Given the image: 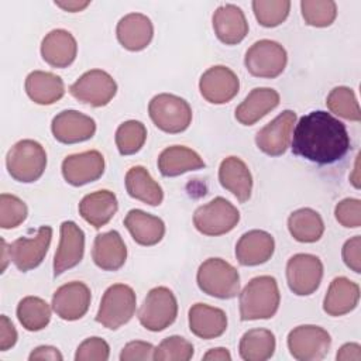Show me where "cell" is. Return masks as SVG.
Segmentation results:
<instances>
[{
	"label": "cell",
	"instance_id": "obj_1",
	"mask_svg": "<svg viewBox=\"0 0 361 361\" xmlns=\"http://www.w3.org/2000/svg\"><path fill=\"white\" fill-rule=\"evenodd\" d=\"M347 127L327 111H310L300 117L292 137V152L326 165L341 159L350 149Z\"/></svg>",
	"mask_w": 361,
	"mask_h": 361
},
{
	"label": "cell",
	"instance_id": "obj_2",
	"mask_svg": "<svg viewBox=\"0 0 361 361\" xmlns=\"http://www.w3.org/2000/svg\"><path fill=\"white\" fill-rule=\"evenodd\" d=\"M279 302L276 279L269 275L255 276L240 292L241 320L271 319L278 312Z\"/></svg>",
	"mask_w": 361,
	"mask_h": 361
},
{
	"label": "cell",
	"instance_id": "obj_3",
	"mask_svg": "<svg viewBox=\"0 0 361 361\" xmlns=\"http://www.w3.org/2000/svg\"><path fill=\"white\" fill-rule=\"evenodd\" d=\"M196 282L200 290L219 299H231L240 293L238 271L221 258H207L196 274Z\"/></svg>",
	"mask_w": 361,
	"mask_h": 361
},
{
	"label": "cell",
	"instance_id": "obj_4",
	"mask_svg": "<svg viewBox=\"0 0 361 361\" xmlns=\"http://www.w3.org/2000/svg\"><path fill=\"white\" fill-rule=\"evenodd\" d=\"M6 166L14 180L31 183L38 180L47 166V152L34 140H21L7 152Z\"/></svg>",
	"mask_w": 361,
	"mask_h": 361
},
{
	"label": "cell",
	"instance_id": "obj_5",
	"mask_svg": "<svg viewBox=\"0 0 361 361\" xmlns=\"http://www.w3.org/2000/svg\"><path fill=\"white\" fill-rule=\"evenodd\" d=\"M135 292L126 283H114L102 296L96 322L110 330L128 323L135 313Z\"/></svg>",
	"mask_w": 361,
	"mask_h": 361
},
{
	"label": "cell",
	"instance_id": "obj_6",
	"mask_svg": "<svg viewBox=\"0 0 361 361\" xmlns=\"http://www.w3.org/2000/svg\"><path fill=\"white\" fill-rule=\"evenodd\" d=\"M148 114L159 130L169 134L182 133L192 123V109L189 103L171 93L154 96L148 104Z\"/></svg>",
	"mask_w": 361,
	"mask_h": 361
},
{
	"label": "cell",
	"instance_id": "obj_7",
	"mask_svg": "<svg viewBox=\"0 0 361 361\" xmlns=\"http://www.w3.org/2000/svg\"><path fill=\"white\" fill-rule=\"evenodd\" d=\"M178 316V302L173 292L166 286L152 288L140 310L138 320L149 331H162L169 327Z\"/></svg>",
	"mask_w": 361,
	"mask_h": 361
},
{
	"label": "cell",
	"instance_id": "obj_8",
	"mask_svg": "<svg viewBox=\"0 0 361 361\" xmlns=\"http://www.w3.org/2000/svg\"><path fill=\"white\" fill-rule=\"evenodd\" d=\"M288 62L285 48L272 39H259L245 52L244 63L247 71L255 78L274 79L279 76Z\"/></svg>",
	"mask_w": 361,
	"mask_h": 361
},
{
	"label": "cell",
	"instance_id": "obj_9",
	"mask_svg": "<svg viewBox=\"0 0 361 361\" xmlns=\"http://www.w3.org/2000/svg\"><path fill=\"white\" fill-rule=\"evenodd\" d=\"M240 221V212L227 199L219 196L197 207L193 224L204 235H221L231 231Z\"/></svg>",
	"mask_w": 361,
	"mask_h": 361
},
{
	"label": "cell",
	"instance_id": "obj_10",
	"mask_svg": "<svg viewBox=\"0 0 361 361\" xmlns=\"http://www.w3.org/2000/svg\"><path fill=\"white\" fill-rule=\"evenodd\" d=\"M331 337L320 326H298L288 334V348L293 358L299 361L323 360L330 350Z\"/></svg>",
	"mask_w": 361,
	"mask_h": 361
},
{
	"label": "cell",
	"instance_id": "obj_11",
	"mask_svg": "<svg viewBox=\"0 0 361 361\" xmlns=\"http://www.w3.org/2000/svg\"><path fill=\"white\" fill-rule=\"evenodd\" d=\"M69 92L80 103L102 107L109 104L116 96L117 83L106 71L92 69L72 83Z\"/></svg>",
	"mask_w": 361,
	"mask_h": 361
},
{
	"label": "cell",
	"instance_id": "obj_12",
	"mask_svg": "<svg viewBox=\"0 0 361 361\" xmlns=\"http://www.w3.org/2000/svg\"><path fill=\"white\" fill-rule=\"evenodd\" d=\"M323 278V264L313 254H295L286 264V281L289 289L298 296L316 292Z\"/></svg>",
	"mask_w": 361,
	"mask_h": 361
},
{
	"label": "cell",
	"instance_id": "obj_13",
	"mask_svg": "<svg viewBox=\"0 0 361 361\" xmlns=\"http://www.w3.org/2000/svg\"><path fill=\"white\" fill-rule=\"evenodd\" d=\"M52 238V227L41 226L35 235L20 237L8 245V257L23 272L37 268L45 258Z\"/></svg>",
	"mask_w": 361,
	"mask_h": 361
},
{
	"label": "cell",
	"instance_id": "obj_14",
	"mask_svg": "<svg viewBox=\"0 0 361 361\" xmlns=\"http://www.w3.org/2000/svg\"><path fill=\"white\" fill-rule=\"evenodd\" d=\"M295 123L296 113L292 110H283L257 133V147L264 154L271 157H279L285 154L290 144Z\"/></svg>",
	"mask_w": 361,
	"mask_h": 361
},
{
	"label": "cell",
	"instance_id": "obj_15",
	"mask_svg": "<svg viewBox=\"0 0 361 361\" xmlns=\"http://www.w3.org/2000/svg\"><path fill=\"white\" fill-rule=\"evenodd\" d=\"M240 89L237 75L224 65L209 68L199 80V90L203 99L213 104H224L234 99Z\"/></svg>",
	"mask_w": 361,
	"mask_h": 361
},
{
	"label": "cell",
	"instance_id": "obj_16",
	"mask_svg": "<svg viewBox=\"0 0 361 361\" xmlns=\"http://www.w3.org/2000/svg\"><path fill=\"white\" fill-rule=\"evenodd\" d=\"M92 300L90 289L86 283L73 281L59 286L52 295V309L63 320L73 322L86 314Z\"/></svg>",
	"mask_w": 361,
	"mask_h": 361
},
{
	"label": "cell",
	"instance_id": "obj_17",
	"mask_svg": "<svg viewBox=\"0 0 361 361\" xmlns=\"http://www.w3.org/2000/svg\"><path fill=\"white\" fill-rule=\"evenodd\" d=\"M104 172V158L96 151H85L68 155L62 161V175L72 186H83L97 180Z\"/></svg>",
	"mask_w": 361,
	"mask_h": 361
},
{
	"label": "cell",
	"instance_id": "obj_18",
	"mask_svg": "<svg viewBox=\"0 0 361 361\" xmlns=\"http://www.w3.org/2000/svg\"><path fill=\"white\" fill-rule=\"evenodd\" d=\"M85 252V233L75 221L61 224L59 245L54 257V276L76 267Z\"/></svg>",
	"mask_w": 361,
	"mask_h": 361
},
{
	"label": "cell",
	"instance_id": "obj_19",
	"mask_svg": "<svg viewBox=\"0 0 361 361\" xmlns=\"http://www.w3.org/2000/svg\"><path fill=\"white\" fill-rule=\"evenodd\" d=\"M51 130L56 141L62 144H76L90 140L96 133V123L92 117L76 111L63 110L51 123Z\"/></svg>",
	"mask_w": 361,
	"mask_h": 361
},
{
	"label": "cell",
	"instance_id": "obj_20",
	"mask_svg": "<svg viewBox=\"0 0 361 361\" xmlns=\"http://www.w3.org/2000/svg\"><path fill=\"white\" fill-rule=\"evenodd\" d=\"M216 37L226 45L241 42L248 34V23L244 11L235 4H223L212 17Z\"/></svg>",
	"mask_w": 361,
	"mask_h": 361
},
{
	"label": "cell",
	"instance_id": "obj_21",
	"mask_svg": "<svg viewBox=\"0 0 361 361\" xmlns=\"http://www.w3.org/2000/svg\"><path fill=\"white\" fill-rule=\"evenodd\" d=\"M274 251V237L264 230H250L235 244V258L244 267H255L267 262L271 259Z\"/></svg>",
	"mask_w": 361,
	"mask_h": 361
},
{
	"label": "cell",
	"instance_id": "obj_22",
	"mask_svg": "<svg viewBox=\"0 0 361 361\" xmlns=\"http://www.w3.org/2000/svg\"><path fill=\"white\" fill-rule=\"evenodd\" d=\"M116 34L123 48L137 52L149 45L154 37V25L145 14L130 13L120 18Z\"/></svg>",
	"mask_w": 361,
	"mask_h": 361
},
{
	"label": "cell",
	"instance_id": "obj_23",
	"mask_svg": "<svg viewBox=\"0 0 361 361\" xmlns=\"http://www.w3.org/2000/svg\"><path fill=\"white\" fill-rule=\"evenodd\" d=\"M76 54L75 37L62 28L49 31L41 42L42 59L52 68H68L75 61Z\"/></svg>",
	"mask_w": 361,
	"mask_h": 361
},
{
	"label": "cell",
	"instance_id": "obj_24",
	"mask_svg": "<svg viewBox=\"0 0 361 361\" xmlns=\"http://www.w3.org/2000/svg\"><path fill=\"white\" fill-rule=\"evenodd\" d=\"M279 104V93L271 87H255L235 107V118L243 126H252Z\"/></svg>",
	"mask_w": 361,
	"mask_h": 361
},
{
	"label": "cell",
	"instance_id": "obj_25",
	"mask_svg": "<svg viewBox=\"0 0 361 361\" xmlns=\"http://www.w3.org/2000/svg\"><path fill=\"white\" fill-rule=\"evenodd\" d=\"M220 185L231 192L238 202L244 203L251 197L252 176L247 164L238 157H227L219 168Z\"/></svg>",
	"mask_w": 361,
	"mask_h": 361
},
{
	"label": "cell",
	"instance_id": "obj_26",
	"mask_svg": "<svg viewBox=\"0 0 361 361\" xmlns=\"http://www.w3.org/2000/svg\"><path fill=\"white\" fill-rule=\"evenodd\" d=\"M189 329L195 336L212 340L226 331L227 316L223 309L206 303H195L189 309Z\"/></svg>",
	"mask_w": 361,
	"mask_h": 361
},
{
	"label": "cell",
	"instance_id": "obj_27",
	"mask_svg": "<svg viewBox=\"0 0 361 361\" xmlns=\"http://www.w3.org/2000/svg\"><path fill=\"white\" fill-rule=\"evenodd\" d=\"M92 258L103 271L120 269L127 259V248L118 231L111 230L97 234L93 243Z\"/></svg>",
	"mask_w": 361,
	"mask_h": 361
},
{
	"label": "cell",
	"instance_id": "obj_28",
	"mask_svg": "<svg viewBox=\"0 0 361 361\" xmlns=\"http://www.w3.org/2000/svg\"><path fill=\"white\" fill-rule=\"evenodd\" d=\"M360 300V286L345 276H337L330 282L323 300V310L329 316H343L354 310Z\"/></svg>",
	"mask_w": 361,
	"mask_h": 361
},
{
	"label": "cell",
	"instance_id": "obj_29",
	"mask_svg": "<svg viewBox=\"0 0 361 361\" xmlns=\"http://www.w3.org/2000/svg\"><path fill=\"white\" fill-rule=\"evenodd\" d=\"M124 226L130 231L133 240L144 247L158 244L165 234L164 221L140 209H131L124 217Z\"/></svg>",
	"mask_w": 361,
	"mask_h": 361
},
{
	"label": "cell",
	"instance_id": "obj_30",
	"mask_svg": "<svg viewBox=\"0 0 361 361\" xmlns=\"http://www.w3.org/2000/svg\"><path fill=\"white\" fill-rule=\"evenodd\" d=\"M118 209L117 197L113 192L102 189L83 196L79 203V214L94 228L106 226Z\"/></svg>",
	"mask_w": 361,
	"mask_h": 361
},
{
	"label": "cell",
	"instance_id": "obj_31",
	"mask_svg": "<svg viewBox=\"0 0 361 361\" xmlns=\"http://www.w3.org/2000/svg\"><path fill=\"white\" fill-rule=\"evenodd\" d=\"M25 92L34 103L48 106L63 97L65 85L61 76L52 72L32 71L25 78Z\"/></svg>",
	"mask_w": 361,
	"mask_h": 361
},
{
	"label": "cell",
	"instance_id": "obj_32",
	"mask_svg": "<svg viewBox=\"0 0 361 361\" xmlns=\"http://www.w3.org/2000/svg\"><path fill=\"white\" fill-rule=\"evenodd\" d=\"M202 168H204V162L200 155L183 145L168 147L158 157V169L164 176L173 178Z\"/></svg>",
	"mask_w": 361,
	"mask_h": 361
},
{
	"label": "cell",
	"instance_id": "obj_33",
	"mask_svg": "<svg viewBox=\"0 0 361 361\" xmlns=\"http://www.w3.org/2000/svg\"><path fill=\"white\" fill-rule=\"evenodd\" d=\"M126 189L127 193L149 206H159L164 200L162 188L149 175V172L141 166L135 165L130 168L126 173Z\"/></svg>",
	"mask_w": 361,
	"mask_h": 361
},
{
	"label": "cell",
	"instance_id": "obj_34",
	"mask_svg": "<svg viewBox=\"0 0 361 361\" xmlns=\"http://www.w3.org/2000/svg\"><path fill=\"white\" fill-rule=\"evenodd\" d=\"M288 228L296 241L316 243L324 233V223L316 210L302 207L290 213L288 219Z\"/></svg>",
	"mask_w": 361,
	"mask_h": 361
},
{
	"label": "cell",
	"instance_id": "obj_35",
	"mask_svg": "<svg viewBox=\"0 0 361 361\" xmlns=\"http://www.w3.org/2000/svg\"><path fill=\"white\" fill-rule=\"evenodd\" d=\"M275 336L267 329H251L240 340L238 353L245 361H265L275 353Z\"/></svg>",
	"mask_w": 361,
	"mask_h": 361
},
{
	"label": "cell",
	"instance_id": "obj_36",
	"mask_svg": "<svg viewBox=\"0 0 361 361\" xmlns=\"http://www.w3.org/2000/svg\"><path fill=\"white\" fill-rule=\"evenodd\" d=\"M17 319L25 330L39 331L51 320V307L38 296H25L18 302Z\"/></svg>",
	"mask_w": 361,
	"mask_h": 361
},
{
	"label": "cell",
	"instance_id": "obj_37",
	"mask_svg": "<svg viewBox=\"0 0 361 361\" xmlns=\"http://www.w3.org/2000/svg\"><path fill=\"white\" fill-rule=\"evenodd\" d=\"M147 140V128L138 120H127L116 131V145L121 155L138 152Z\"/></svg>",
	"mask_w": 361,
	"mask_h": 361
},
{
	"label": "cell",
	"instance_id": "obj_38",
	"mask_svg": "<svg viewBox=\"0 0 361 361\" xmlns=\"http://www.w3.org/2000/svg\"><path fill=\"white\" fill-rule=\"evenodd\" d=\"M326 104L329 110L345 120L360 121L361 120V110L353 89L347 86H337L334 87L327 99Z\"/></svg>",
	"mask_w": 361,
	"mask_h": 361
},
{
	"label": "cell",
	"instance_id": "obj_39",
	"mask_svg": "<svg viewBox=\"0 0 361 361\" xmlns=\"http://www.w3.org/2000/svg\"><path fill=\"white\" fill-rule=\"evenodd\" d=\"M302 17L313 27H329L337 17V4L333 0H302Z\"/></svg>",
	"mask_w": 361,
	"mask_h": 361
},
{
	"label": "cell",
	"instance_id": "obj_40",
	"mask_svg": "<svg viewBox=\"0 0 361 361\" xmlns=\"http://www.w3.org/2000/svg\"><path fill=\"white\" fill-rule=\"evenodd\" d=\"M252 10L257 21L262 27H276L282 24L290 10L289 0H254Z\"/></svg>",
	"mask_w": 361,
	"mask_h": 361
},
{
	"label": "cell",
	"instance_id": "obj_41",
	"mask_svg": "<svg viewBox=\"0 0 361 361\" xmlns=\"http://www.w3.org/2000/svg\"><path fill=\"white\" fill-rule=\"evenodd\" d=\"M193 345L180 336L164 338L154 350V360L158 361H189L193 357Z\"/></svg>",
	"mask_w": 361,
	"mask_h": 361
},
{
	"label": "cell",
	"instance_id": "obj_42",
	"mask_svg": "<svg viewBox=\"0 0 361 361\" xmlns=\"http://www.w3.org/2000/svg\"><path fill=\"white\" fill-rule=\"evenodd\" d=\"M28 214L27 204L17 196L1 193L0 195V227L14 228L18 227Z\"/></svg>",
	"mask_w": 361,
	"mask_h": 361
},
{
	"label": "cell",
	"instance_id": "obj_43",
	"mask_svg": "<svg viewBox=\"0 0 361 361\" xmlns=\"http://www.w3.org/2000/svg\"><path fill=\"white\" fill-rule=\"evenodd\" d=\"M336 220L347 228H357L361 226V200L347 197L340 200L334 209Z\"/></svg>",
	"mask_w": 361,
	"mask_h": 361
},
{
	"label": "cell",
	"instance_id": "obj_44",
	"mask_svg": "<svg viewBox=\"0 0 361 361\" xmlns=\"http://www.w3.org/2000/svg\"><path fill=\"white\" fill-rule=\"evenodd\" d=\"M110 355L107 341L100 337H89L82 341L76 350V361H106Z\"/></svg>",
	"mask_w": 361,
	"mask_h": 361
},
{
	"label": "cell",
	"instance_id": "obj_45",
	"mask_svg": "<svg viewBox=\"0 0 361 361\" xmlns=\"http://www.w3.org/2000/svg\"><path fill=\"white\" fill-rule=\"evenodd\" d=\"M154 345L151 343L147 341H141V340H135V341H130L127 343L121 353H120V360L121 361H148V360H154Z\"/></svg>",
	"mask_w": 361,
	"mask_h": 361
},
{
	"label": "cell",
	"instance_id": "obj_46",
	"mask_svg": "<svg viewBox=\"0 0 361 361\" xmlns=\"http://www.w3.org/2000/svg\"><path fill=\"white\" fill-rule=\"evenodd\" d=\"M344 264L355 274L361 272V237L354 235L347 240L341 250Z\"/></svg>",
	"mask_w": 361,
	"mask_h": 361
},
{
	"label": "cell",
	"instance_id": "obj_47",
	"mask_svg": "<svg viewBox=\"0 0 361 361\" xmlns=\"http://www.w3.org/2000/svg\"><path fill=\"white\" fill-rule=\"evenodd\" d=\"M17 330L11 320L6 316H0V351H7L17 343Z\"/></svg>",
	"mask_w": 361,
	"mask_h": 361
},
{
	"label": "cell",
	"instance_id": "obj_48",
	"mask_svg": "<svg viewBox=\"0 0 361 361\" xmlns=\"http://www.w3.org/2000/svg\"><path fill=\"white\" fill-rule=\"evenodd\" d=\"M63 357L59 353L58 348L52 347V345H39L35 350L31 351L28 360L34 361V360H51V361H61Z\"/></svg>",
	"mask_w": 361,
	"mask_h": 361
},
{
	"label": "cell",
	"instance_id": "obj_49",
	"mask_svg": "<svg viewBox=\"0 0 361 361\" xmlns=\"http://www.w3.org/2000/svg\"><path fill=\"white\" fill-rule=\"evenodd\" d=\"M336 358L338 361H360L361 360V345L358 343H347L340 347Z\"/></svg>",
	"mask_w": 361,
	"mask_h": 361
},
{
	"label": "cell",
	"instance_id": "obj_50",
	"mask_svg": "<svg viewBox=\"0 0 361 361\" xmlns=\"http://www.w3.org/2000/svg\"><path fill=\"white\" fill-rule=\"evenodd\" d=\"M204 361H230L231 355L228 353L227 348L223 347H217V348H212L209 350L204 355H203Z\"/></svg>",
	"mask_w": 361,
	"mask_h": 361
},
{
	"label": "cell",
	"instance_id": "obj_51",
	"mask_svg": "<svg viewBox=\"0 0 361 361\" xmlns=\"http://www.w3.org/2000/svg\"><path fill=\"white\" fill-rule=\"evenodd\" d=\"M55 4L61 8H63L65 11L76 13V11H80L85 7H87L90 4V1H55Z\"/></svg>",
	"mask_w": 361,
	"mask_h": 361
},
{
	"label": "cell",
	"instance_id": "obj_52",
	"mask_svg": "<svg viewBox=\"0 0 361 361\" xmlns=\"http://www.w3.org/2000/svg\"><path fill=\"white\" fill-rule=\"evenodd\" d=\"M7 252H8V247H7L6 241L1 238V261H3V265H1V272L6 269V267H7V261L10 259V257H7Z\"/></svg>",
	"mask_w": 361,
	"mask_h": 361
}]
</instances>
